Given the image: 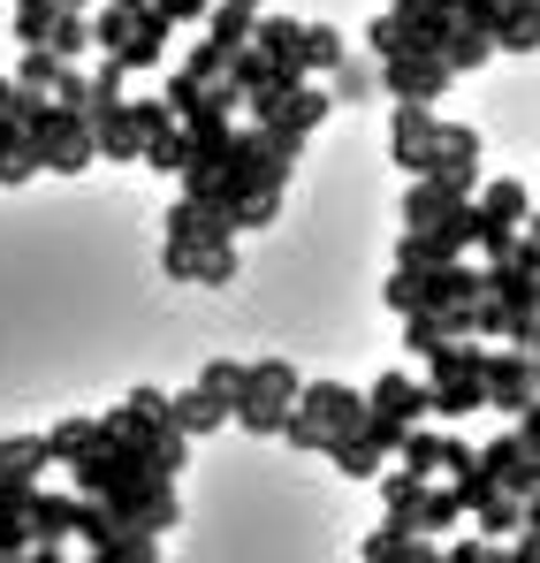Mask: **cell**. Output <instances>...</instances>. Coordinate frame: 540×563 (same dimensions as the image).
I'll return each instance as SVG.
<instances>
[{
    "instance_id": "6da1fadb",
    "label": "cell",
    "mask_w": 540,
    "mask_h": 563,
    "mask_svg": "<svg viewBox=\"0 0 540 563\" xmlns=\"http://www.w3.org/2000/svg\"><path fill=\"white\" fill-rule=\"evenodd\" d=\"M359 427H365V396L359 388H343V380H305V388H297V411L282 419V442L328 457V450H335L343 434H359Z\"/></svg>"
},
{
    "instance_id": "7a4b0ae2",
    "label": "cell",
    "mask_w": 540,
    "mask_h": 563,
    "mask_svg": "<svg viewBox=\"0 0 540 563\" xmlns=\"http://www.w3.org/2000/svg\"><path fill=\"white\" fill-rule=\"evenodd\" d=\"M15 122H23V137H31V153H38V168H54V176H77V168L99 161L91 122H85V114H69V107H54V99L15 92Z\"/></svg>"
},
{
    "instance_id": "3957f363",
    "label": "cell",
    "mask_w": 540,
    "mask_h": 563,
    "mask_svg": "<svg viewBox=\"0 0 540 563\" xmlns=\"http://www.w3.org/2000/svg\"><path fill=\"white\" fill-rule=\"evenodd\" d=\"M487 351L464 335V343H442V351H427V411L434 419H464V411H487Z\"/></svg>"
},
{
    "instance_id": "277c9868",
    "label": "cell",
    "mask_w": 540,
    "mask_h": 563,
    "mask_svg": "<svg viewBox=\"0 0 540 563\" xmlns=\"http://www.w3.org/2000/svg\"><path fill=\"white\" fill-rule=\"evenodd\" d=\"M297 366L289 358H260V366H244V388H236V404H229V427H244V434H282V419L297 411Z\"/></svg>"
},
{
    "instance_id": "5b68a950",
    "label": "cell",
    "mask_w": 540,
    "mask_h": 563,
    "mask_svg": "<svg viewBox=\"0 0 540 563\" xmlns=\"http://www.w3.org/2000/svg\"><path fill=\"white\" fill-rule=\"evenodd\" d=\"M427 419V380H411V374H381L373 388H365V434L396 457V442L411 434Z\"/></svg>"
},
{
    "instance_id": "8992f818",
    "label": "cell",
    "mask_w": 540,
    "mask_h": 563,
    "mask_svg": "<svg viewBox=\"0 0 540 563\" xmlns=\"http://www.w3.org/2000/svg\"><path fill=\"white\" fill-rule=\"evenodd\" d=\"M526 213H533L526 184H480L472 190V252L503 260V252L526 236Z\"/></svg>"
},
{
    "instance_id": "52a82bcc",
    "label": "cell",
    "mask_w": 540,
    "mask_h": 563,
    "mask_svg": "<svg viewBox=\"0 0 540 563\" xmlns=\"http://www.w3.org/2000/svg\"><path fill=\"white\" fill-rule=\"evenodd\" d=\"M388 153H396V168H404V176H434V161H442V114H434V107H419V99H396Z\"/></svg>"
},
{
    "instance_id": "ba28073f",
    "label": "cell",
    "mask_w": 540,
    "mask_h": 563,
    "mask_svg": "<svg viewBox=\"0 0 540 563\" xmlns=\"http://www.w3.org/2000/svg\"><path fill=\"white\" fill-rule=\"evenodd\" d=\"M480 380H487V411H526V404H540V358L533 351H487V366H480Z\"/></svg>"
},
{
    "instance_id": "9c48e42d",
    "label": "cell",
    "mask_w": 540,
    "mask_h": 563,
    "mask_svg": "<svg viewBox=\"0 0 540 563\" xmlns=\"http://www.w3.org/2000/svg\"><path fill=\"white\" fill-rule=\"evenodd\" d=\"M328 107H335L328 92H312V85H289V92L252 99V122H260V130H282V137H297V145H305V137L320 130V114H328Z\"/></svg>"
},
{
    "instance_id": "30bf717a",
    "label": "cell",
    "mask_w": 540,
    "mask_h": 563,
    "mask_svg": "<svg viewBox=\"0 0 540 563\" xmlns=\"http://www.w3.org/2000/svg\"><path fill=\"white\" fill-rule=\"evenodd\" d=\"M168 282H236V236H198V244H161Z\"/></svg>"
},
{
    "instance_id": "8fae6325",
    "label": "cell",
    "mask_w": 540,
    "mask_h": 563,
    "mask_svg": "<svg viewBox=\"0 0 540 563\" xmlns=\"http://www.w3.org/2000/svg\"><path fill=\"white\" fill-rule=\"evenodd\" d=\"M381 85H388V99H419V107H434V99L450 92V69H442L434 54H388V62H381Z\"/></svg>"
},
{
    "instance_id": "7c38bea8",
    "label": "cell",
    "mask_w": 540,
    "mask_h": 563,
    "mask_svg": "<svg viewBox=\"0 0 540 563\" xmlns=\"http://www.w3.org/2000/svg\"><path fill=\"white\" fill-rule=\"evenodd\" d=\"M480 472H487L503 495H533V487H540V450H526V442H518V427H510L503 442H487V450H480Z\"/></svg>"
},
{
    "instance_id": "4fadbf2b",
    "label": "cell",
    "mask_w": 540,
    "mask_h": 563,
    "mask_svg": "<svg viewBox=\"0 0 540 563\" xmlns=\"http://www.w3.org/2000/svg\"><path fill=\"white\" fill-rule=\"evenodd\" d=\"M168 31H176V23H168V15L145 0V8L130 15V38H122V54H114V62H122L130 77H137V69H161V54H168Z\"/></svg>"
},
{
    "instance_id": "5bb4252c",
    "label": "cell",
    "mask_w": 540,
    "mask_h": 563,
    "mask_svg": "<svg viewBox=\"0 0 540 563\" xmlns=\"http://www.w3.org/2000/svg\"><path fill=\"white\" fill-rule=\"evenodd\" d=\"M456 206H472L456 184L442 176H411V198H404V229H434V221H450Z\"/></svg>"
},
{
    "instance_id": "9a60e30c",
    "label": "cell",
    "mask_w": 540,
    "mask_h": 563,
    "mask_svg": "<svg viewBox=\"0 0 540 563\" xmlns=\"http://www.w3.org/2000/svg\"><path fill=\"white\" fill-rule=\"evenodd\" d=\"M252 46L274 54L289 77H305V23H289V15H252Z\"/></svg>"
},
{
    "instance_id": "2e32d148",
    "label": "cell",
    "mask_w": 540,
    "mask_h": 563,
    "mask_svg": "<svg viewBox=\"0 0 540 563\" xmlns=\"http://www.w3.org/2000/svg\"><path fill=\"white\" fill-rule=\"evenodd\" d=\"M77 510H85V495H31V541H46V549H62L69 533H77Z\"/></svg>"
},
{
    "instance_id": "e0dca14e",
    "label": "cell",
    "mask_w": 540,
    "mask_h": 563,
    "mask_svg": "<svg viewBox=\"0 0 540 563\" xmlns=\"http://www.w3.org/2000/svg\"><path fill=\"white\" fill-rule=\"evenodd\" d=\"M396 526H411V533H427V541H434V533H456V526H464V510H456L450 487H434V479H427V495H419Z\"/></svg>"
},
{
    "instance_id": "ac0fdd59",
    "label": "cell",
    "mask_w": 540,
    "mask_h": 563,
    "mask_svg": "<svg viewBox=\"0 0 540 563\" xmlns=\"http://www.w3.org/2000/svg\"><path fill=\"white\" fill-rule=\"evenodd\" d=\"M442 62H450V77H472V69H487V62H495V38H487L480 23H464V15H456L450 38H442Z\"/></svg>"
},
{
    "instance_id": "d6986e66",
    "label": "cell",
    "mask_w": 540,
    "mask_h": 563,
    "mask_svg": "<svg viewBox=\"0 0 540 563\" xmlns=\"http://www.w3.org/2000/svg\"><path fill=\"white\" fill-rule=\"evenodd\" d=\"M495 54H540V0H510L495 15Z\"/></svg>"
},
{
    "instance_id": "ffe728a7",
    "label": "cell",
    "mask_w": 540,
    "mask_h": 563,
    "mask_svg": "<svg viewBox=\"0 0 540 563\" xmlns=\"http://www.w3.org/2000/svg\"><path fill=\"white\" fill-rule=\"evenodd\" d=\"M54 465V450H46V434H8L0 442V479H23V487H38V472Z\"/></svg>"
},
{
    "instance_id": "44dd1931",
    "label": "cell",
    "mask_w": 540,
    "mask_h": 563,
    "mask_svg": "<svg viewBox=\"0 0 540 563\" xmlns=\"http://www.w3.org/2000/svg\"><path fill=\"white\" fill-rule=\"evenodd\" d=\"M54 15H62V0H8V38L15 46H46Z\"/></svg>"
},
{
    "instance_id": "7402d4cb",
    "label": "cell",
    "mask_w": 540,
    "mask_h": 563,
    "mask_svg": "<svg viewBox=\"0 0 540 563\" xmlns=\"http://www.w3.org/2000/svg\"><path fill=\"white\" fill-rule=\"evenodd\" d=\"M176 427L198 442V434H213V427H229V396H213V388H190L176 396Z\"/></svg>"
},
{
    "instance_id": "603a6c76",
    "label": "cell",
    "mask_w": 540,
    "mask_h": 563,
    "mask_svg": "<svg viewBox=\"0 0 540 563\" xmlns=\"http://www.w3.org/2000/svg\"><path fill=\"white\" fill-rule=\"evenodd\" d=\"M62 69H69V62H54L46 46H23V54H15V77H8V85H15V92H31V99H54V77H62Z\"/></svg>"
},
{
    "instance_id": "cb8c5ba5",
    "label": "cell",
    "mask_w": 540,
    "mask_h": 563,
    "mask_svg": "<svg viewBox=\"0 0 540 563\" xmlns=\"http://www.w3.org/2000/svg\"><path fill=\"white\" fill-rule=\"evenodd\" d=\"M328 457H335V472H351V479H381V465H388V450H381L365 427H359V434H343Z\"/></svg>"
},
{
    "instance_id": "d4e9b609",
    "label": "cell",
    "mask_w": 540,
    "mask_h": 563,
    "mask_svg": "<svg viewBox=\"0 0 540 563\" xmlns=\"http://www.w3.org/2000/svg\"><path fill=\"white\" fill-rule=\"evenodd\" d=\"M472 518H480V541H518V526H526V495H487Z\"/></svg>"
},
{
    "instance_id": "484cf974",
    "label": "cell",
    "mask_w": 540,
    "mask_h": 563,
    "mask_svg": "<svg viewBox=\"0 0 540 563\" xmlns=\"http://www.w3.org/2000/svg\"><path fill=\"white\" fill-rule=\"evenodd\" d=\"M137 161H145V168H161V176H183V168H190V130L168 122L161 137H145V153H137Z\"/></svg>"
},
{
    "instance_id": "4316f807",
    "label": "cell",
    "mask_w": 540,
    "mask_h": 563,
    "mask_svg": "<svg viewBox=\"0 0 540 563\" xmlns=\"http://www.w3.org/2000/svg\"><path fill=\"white\" fill-rule=\"evenodd\" d=\"M85 46H91V8H62V15H54V38H46V54H54V62H77Z\"/></svg>"
},
{
    "instance_id": "83f0119b",
    "label": "cell",
    "mask_w": 540,
    "mask_h": 563,
    "mask_svg": "<svg viewBox=\"0 0 540 563\" xmlns=\"http://www.w3.org/2000/svg\"><path fill=\"white\" fill-rule=\"evenodd\" d=\"M442 442H450V434H434V427H411V434L396 442V457H404V472L434 479V472H442Z\"/></svg>"
},
{
    "instance_id": "f1b7e54d",
    "label": "cell",
    "mask_w": 540,
    "mask_h": 563,
    "mask_svg": "<svg viewBox=\"0 0 540 563\" xmlns=\"http://www.w3.org/2000/svg\"><path fill=\"white\" fill-rule=\"evenodd\" d=\"M351 54H343V38L328 31V23H305V77H335Z\"/></svg>"
},
{
    "instance_id": "f546056e",
    "label": "cell",
    "mask_w": 540,
    "mask_h": 563,
    "mask_svg": "<svg viewBox=\"0 0 540 563\" xmlns=\"http://www.w3.org/2000/svg\"><path fill=\"white\" fill-rule=\"evenodd\" d=\"M130 15H137V8H122V0H99V8H91V46H99V54H122V38H130Z\"/></svg>"
},
{
    "instance_id": "4dcf8cb0",
    "label": "cell",
    "mask_w": 540,
    "mask_h": 563,
    "mask_svg": "<svg viewBox=\"0 0 540 563\" xmlns=\"http://www.w3.org/2000/svg\"><path fill=\"white\" fill-rule=\"evenodd\" d=\"M91 442H99V419H85V411H77V419H62V427L46 434V450H54V457H85Z\"/></svg>"
},
{
    "instance_id": "1f68e13d",
    "label": "cell",
    "mask_w": 540,
    "mask_h": 563,
    "mask_svg": "<svg viewBox=\"0 0 540 563\" xmlns=\"http://www.w3.org/2000/svg\"><path fill=\"white\" fill-rule=\"evenodd\" d=\"M85 563H161V541H153V533H130V541H107V549H91Z\"/></svg>"
},
{
    "instance_id": "d6a6232c",
    "label": "cell",
    "mask_w": 540,
    "mask_h": 563,
    "mask_svg": "<svg viewBox=\"0 0 540 563\" xmlns=\"http://www.w3.org/2000/svg\"><path fill=\"white\" fill-rule=\"evenodd\" d=\"M381 495H388V518H404V510L427 495V479H419V472H381Z\"/></svg>"
},
{
    "instance_id": "836d02e7",
    "label": "cell",
    "mask_w": 540,
    "mask_h": 563,
    "mask_svg": "<svg viewBox=\"0 0 540 563\" xmlns=\"http://www.w3.org/2000/svg\"><path fill=\"white\" fill-rule=\"evenodd\" d=\"M404 541H411V526H396V518H388V526L365 541V563H396V556H404Z\"/></svg>"
},
{
    "instance_id": "e575fe53",
    "label": "cell",
    "mask_w": 540,
    "mask_h": 563,
    "mask_svg": "<svg viewBox=\"0 0 540 563\" xmlns=\"http://www.w3.org/2000/svg\"><path fill=\"white\" fill-rule=\"evenodd\" d=\"M198 388H213V396H229V404H236V388H244V366H236V358H213V366L198 374Z\"/></svg>"
},
{
    "instance_id": "d590c367",
    "label": "cell",
    "mask_w": 540,
    "mask_h": 563,
    "mask_svg": "<svg viewBox=\"0 0 540 563\" xmlns=\"http://www.w3.org/2000/svg\"><path fill=\"white\" fill-rule=\"evenodd\" d=\"M328 99H373V69L343 62V69H335V85H328Z\"/></svg>"
},
{
    "instance_id": "8d00e7d4",
    "label": "cell",
    "mask_w": 540,
    "mask_h": 563,
    "mask_svg": "<svg viewBox=\"0 0 540 563\" xmlns=\"http://www.w3.org/2000/svg\"><path fill=\"white\" fill-rule=\"evenodd\" d=\"M153 8H161V15H168V23H198V15H206V8H213V0H153Z\"/></svg>"
},
{
    "instance_id": "74e56055",
    "label": "cell",
    "mask_w": 540,
    "mask_h": 563,
    "mask_svg": "<svg viewBox=\"0 0 540 563\" xmlns=\"http://www.w3.org/2000/svg\"><path fill=\"white\" fill-rule=\"evenodd\" d=\"M15 563H69V556H62V549H46V541H31V549H23Z\"/></svg>"
},
{
    "instance_id": "f35d334b",
    "label": "cell",
    "mask_w": 540,
    "mask_h": 563,
    "mask_svg": "<svg viewBox=\"0 0 540 563\" xmlns=\"http://www.w3.org/2000/svg\"><path fill=\"white\" fill-rule=\"evenodd\" d=\"M518 533H533V541H540V487L526 495V526H518Z\"/></svg>"
},
{
    "instance_id": "ab89813d",
    "label": "cell",
    "mask_w": 540,
    "mask_h": 563,
    "mask_svg": "<svg viewBox=\"0 0 540 563\" xmlns=\"http://www.w3.org/2000/svg\"><path fill=\"white\" fill-rule=\"evenodd\" d=\"M213 8H244V15H267V0H213Z\"/></svg>"
},
{
    "instance_id": "60d3db41",
    "label": "cell",
    "mask_w": 540,
    "mask_h": 563,
    "mask_svg": "<svg viewBox=\"0 0 540 563\" xmlns=\"http://www.w3.org/2000/svg\"><path fill=\"white\" fill-rule=\"evenodd\" d=\"M8 107H15V85H8V77H0V114H8Z\"/></svg>"
},
{
    "instance_id": "b9f144b4",
    "label": "cell",
    "mask_w": 540,
    "mask_h": 563,
    "mask_svg": "<svg viewBox=\"0 0 540 563\" xmlns=\"http://www.w3.org/2000/svg\"><path fill=\"white\" fill-rule=\"evenodd\" d=\"M526 236H533V244H540V213H526Z\"/></svg>"
},
{
    "instance_id": "7bdbcfd3",
    "label": "cell",
    "mask_w": 540,
    "mask_h": 563,
    "mask_svg": "<svg viewBox=\"0 0 540 563\" xmlns=\"http://www.w3.org/2000/svg\"><path fill=\"white\" fill-rule=\"evenodd\" d=\"M526 351H533V358H540V320H533V335H526Z\"/></svg>"
},
{
    "instance_id": "ee69618b",
    "label": "cell",
    "mask_w": 540,
    "mask_h": 563,
    "mask_svg": "<svg viewBox=\"0 0 540 563\" xmlns=\"http://www.w3.org/2000/svg\"><path fill=\"white\" fill-rule=\"evenodd\" d=\"M62 8H91V0H62Z\"/></svg>"
},
{
    "instance_id": "f6af8a7d",
    "label": "cell",
    "mask_w": 540,
    "mask_h": 563,
    "mask_svg": "<svg viewBox=\"0 0 540 563\" xmlns=\"http://www.w3.org/2000/svg\"><path fill=\"white\" fill-rule=\"evenodd\" d=\"M0 46H8V23H0Z\"/></svg>"
},
{
    "instance_id": "bcb514c9",
    "label": "cell",
    "mask_w": 540,
    "mask_h": 563,
    "mask_svg": "<svg viewBox=\"0 0 540 563\" xmlns=\"http://www.w3.org/2000/svg\"><path fill=\"white\" fill-rule=\"evenodd\" d=\"M122 8H145V0H122Z\"/></svg>"
},
{
    "instance_id": "7dc6e473",
    "label": "cell",
    "mask_w": 540,
    "mask_h": 563,
    "mask_svg": "<svg viewBox=\"0 0 540 563\" xmlns=\"http://www.w3.org/2000/svg\"><path fill=\"white\" fill-rule=\"evenodd\" d=\"M533 305H540V282H533Z\"/></svg>"
},
{
    "instance_id": "c3c4849f",
    "label": "cell",
    "mask_w": 540,
    "mask_h": 563,
    "mask_svg": "<svg viewBox=\"0 0 540 563\" xmlns=\"http://www.w3.org/2000/svg\"><path fill=\"white\" fill-rule=\"evenodd\" d=\"M0 8H8V0H0Z\"/></svg>"
}]
</instances>
